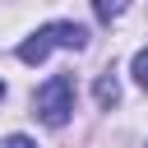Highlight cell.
I'll return each mask as SVG.
<instances>
[{
	"instance_id": "1",
	"label": "cell",
	"mask_w": 148,
	"mask_h": 148,
	"mask_svg": "<svg viewBox=\"0 0 148 148\" xmlns=\"http://www.w3.org/2000/svg\"><path fill=\"white\" fill-rule=\"evenodd\" d=\"M51 46H69V51L88 46V28H83V23H69V18L46 23V28H37V32L18 46V60H23V65H42V60L51 56Z\"/></svg>"
},
{
	"instance_id": "2",
	"label": "cell",
	"mask_w": 148,
	"mask_h": 148,
	"mask_svg": "<svg viewBox=\"0 0 148 148\" xmlns=\"http://www.w3.org/2000/svg\"><path fill=\"white\" fill-rule=\"evenodd\" d=\"M32 106H37L32 116H42V125L60 130V125L69 120V111H74V79H69V74H51V79L37 88Z\"/></svg>"
},
{
	"instance_id": "3",
	"label": "cell",
	"mask_w": 148,
	"mask_h": 148,
	"mask_svg": "<svg viewBox=\"0 0 148 148\" xmlns=\"http://www.w3.org/2000/svg\"><path fill=\"white\" fill-rule=\"evenodd\" d=\"M116 97H120V88H116V79H106V74H102V79H97V102H102V106H111Z\"/></svg>"
},
{
	"instance_id": "4",
	"label": "cell",
	"mask_w": 148,
	"mask_h": 148,
	"mask_svg": "<svg viewBox=\"0 0 148 148\" xmlns=\"http://www.w3.org/2000/svg\"><path fill=\"white\" fill-rule=\"evenodd\" d=\"M130 69H134V79H139V88H148V51H139Z\"/></svg>"
},
{
	"instance_id": "5",
	"label": "cell",
	"mask_w": 148,
	"mask_h": 148,
	"mask_svg": "<svg viewBox=\"0 0 148 148\" xmlns=\"http://www.w3.org/2000/svg\"><path fill=\"white\" fill-rule=\"evenodd\" d=\"M0 148H37V143H32V139H28V134H9V139H5V143H0Z\"/></svg>"
},
{
	"instance_id": "6",
	"label": "cell",
	"mask_w": 148,
	"mask_h": 148,
	"mask_svg": "<svg viewBox=\"0 0 148 148\" xmlns=\"http://www.w3.org/2000/svg\"><path fill=\"white\" fill-rule=\"evenodd\" d=\"M0 97H5V83H0Z\"/></svg>"
}]
</instances>
